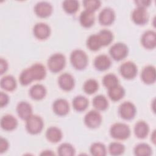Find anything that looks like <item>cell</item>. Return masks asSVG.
Masks as SVG:
<instances>
[{
	"mask_svg": "<svg viewBox=\"0 0 156 156\" xmlns=\"http://www.w3.org/2000/svg\"><path fill=\"white\" fill-rule=\"evenodd\" d=\"M112 65L110 58L105 54L98 55L94 60V66L95 68L100 71H104L108 69Z\"/></svg>",
	"mask_w": 156,
	"mask_h": 156,
	"instance_id": "cell-19",
	"label": "cell"
},
{
	"mask_svg": "<svg viewBox=\"0 0 156 156\" xmlns=\"http://www.w3.org/2000/svg\"><path fill=\"white\" fill-rule=\"evenodd\" d=\"M0 85L3 90L7 91H12L16 88V81L14 77L7 75L1 79Z\"/></svg>",
	"mask_w": 156,
	"mask_h": 156,
	"instance_id": "cell-26",
	"label": "cell"
},
{
	"mask_svg": "<svg viewBox=\"0 0 156 156\" xmlns=\"http://www.w3.org/2000/svg\"><path fill=\"white\" fill-rule=\"evenodd\" d=\"M87 46L92 51H97L102 46L98 34H92L89 36L87 40Z\"/></svg>",
	"mask_w": 156,
	"mask_h": 156,
	"instance_id": "cell-29",
	"label": "cell"
},
{
	"mask_svg": "<svg viewBox=\"0 0 156 156\" xmlns=\"http://www.w3.org/2000/svg\"><path fill=\"white\" fill-rule=\"evenodd\" d=\"M8 69V63L7 62L1 58L0 59V73L1 74H3L4 73H5L7 71V70Z\"/></svg>",
	"mask_w": 156,
	"mask_h": 156,
	"instance_id": "cell-43",
	"label": "cell"
},
{
	"mask_svg": "<svg viewBox=\"0 0 156 156\" xmlns=\"http://www.w3.org/2000/svg\"><path fill=\"white\" fill-rule=\"evenodd\" d=\"M44 122L42 118L38 115H31L27 120L26 128L28 133L32 135L40 133L43 129Z\"/></svg>",
	"mask_w": 156,
	"mask_h": 156,
	"instance_id": "cell-4",
	"label": "cell"
},
{
	"mask_svg": "<svg viewBox=\"0 0 156 156\" xmlns=\"http://www.w3.org/2000/svg\"><path fill=\"white\" fill-rule=\"evenodd\" d=\"M124 145L119 142H113L108 146V152L112 155H120L124 153Z\"/></svg>",
	"mask_w": 156,
	"mask_h": 156,
	"instance_id": "cell-37",
	"label": "cell"
},
{
	"mask_svg": "<svg viewBox=\"0 0 156 156\" xmlns=\"http://www.w3.org/2000/svg\"><path fill=\"white\" fill-rule=\"evenodd\" d=\"M70 62L72 66L77 70L84 69L88 65V56L81 49L74 50L70 55Z\"/></svg>",
	"mask_w": 156,
	"mask_h": 156,
	"instance_id": "cell-1",
	"label": "cell"
},
{
	"mask_svg": "<svg viewBox=\"0 0 156 156\" xmlns=\"http://www.w3.org/2000/svg\"><path fill=\"white\" fill-rule=\"evenodd\" d=\"M115 19V13L114 10L110 7L103 9L99 14L98 20L101 25L109 26L112 24Z\"/></svg>",
	"mask_w": 156,
	"mask_h": 156,
	"instance_id": "cell-11",
	"label": "cell"
},
{
	"mask_svg": "<svg viewBox=\"0 0 156 156\" xmlns=\"http://www.w3.org/2000/svg\"><path fill=\"white\" fill-rule=\"evenodd\" d=\"M85 125L90 129L98 127L102 122V116L96 110L89 111L84 117Z\"/></svg>",
	"mask_w": 156,
	"mask_h": 156,
	"instance_id": "cell-8",
	"label": "cell"
},
{
	"mask_svg": "<svg viewBox=\"0 0 156 156\" xmlns=\"http://www.w3.org/2000/svg\"><path fill=\"white\" fill-rule=\"evenodd\" d=\"M52 6L46 1L38 2L34 7V12L36 15L41 18L49 17L52 14Z\"/></svg>",
	"mask_w": 156,
	"mask_h": 156,
	"instance_id": "cell-9",
	"label": "cell"
},
{
	"mask_svg": "<svg viewBox=\"0 0 156 156\" xmlns=\"http://www.w3.org/2000/svg\"><path fill=\"white\" fill-rule=\"evenodd\" d=\"M141 42L143 47L147 49H154L156 46V34L154 30L144 32L141 37Z\"/></svg>",
	"mask_w": 156,
	"mask_h": 156,
	"instance_id": "cell-14",
	"label": "cell"
},
{
	"mask_svg": "<svg viewBox=\"0 0 156 156\" xmlns=\"http://www.w3.org/2000/svg\"><path fill=\"white\" fill-rule=\"evenodd\" d=\"M90 151L91 154L94 156H104L107 152L105 146L99 142L93 143L90 146Z\"/></svg>",
	"mask_w": 156,
	"mask_h": 156,
	"instance_id": "cell-32",
	"label": "cell"
},
{
	"mask_svg": "<svg viewBox=\"0 0 156 156\" xmlns=\"http://www.w3.org/2000/svg\"><path fill=\"white\" fill-rule=\"evenodd\" d=\"M41 155H54V153H53L50 150H46V151H43L42 152V153L41 154Z\"/></svg>",
	"mask_w": 156,
	"mask_h": 156,
	"instance_id": "cell-44",
	"label": "cell"
},
{
	"mask_svg": "<svg viewBox=\"0 0 156 156\" xmlns=\"http://www.w3.org/2000/svg\"><path fill=\"white\" fill-rule=\"evenodd\" d=\"M132 19L137 25H144L149 20V13L144 8L136 7L132 13Z\"/></svg>",
	"mask_w": 156,
	"mask_h": 156,
	"instance_id": "cell-10",
	"label": "cell"
},
{
	"mask_svg": "<svg viewBox=\"0 0 156 156\" xmlns=\"http://www.w3.org/2000/svg\"><path fill=\"white\" fill-rule=\"evenodd\" d=\"M49 69L54 73L61 71L66 65V58L61 53H55L50 56L48 60Z\"/></svg>",
	"mask_w": 156,
	"mask_h": 156,
	"instance_id": "cell-3",
	"label": "cell"
},
{
	"mask_svg": "<svg viewBox=\"0 0 156 156\" xmlns=\"http://www.w3.org/2000/svg\"><path fill=\"white\" fill-rule=\"evenodd\" d=\"M9 149V142L8 141L2 137L1 138L0 140V153L5 152Z\"/></svg>",
	"mask_w": 156,
	"mask_h": 156,
	"instance_id": "cell-41",
	"label": "cell"
},
{
	"mask_svg": "<svg viewBox=\"0 0 156 156\" xmlns=\"http://www.w3.org/2000/svg\"><path fill=\"white\" fill-rule=\"evenodd\" d=\"M9 101V98L8 95L4 93V92H1L0 93V105L1 107H3L5 106Z\"/></svg>",
	"mask_w": 156,
	"mask_h": 156,
	"instance_id": "cell-40",
	"label": "cell"
},
{
	"mask_svg": "<svg viewBox=\"0 0 156 156\" xmlns=\"http://www.w3.org/2000/svg\"><path fill=\"white\" fill-rule=\"evenodd\" d=\"M118 79L113 74L110 73L105 75L102 79V83L105 87L107 89L112 88L118 85Z\"/></svg>",
	"mask_w": 156,
	"mask_h": 156,
	"instance_id": "cell-36",
	"label": "cell"
},
{
	"mask_svg": "<svg viewBox=\"0 0 156 156\" xmlns=\"http://www.w3.org/2000/svg\"><path fill=\"white\" fill-rule=\"evenodd\" d=\"M119 73L124 79H132L136 76L138 68L133 62L127 61L123 63L120 66Z\"/></svg>",
	"mask_w": 156,
	"mask_h": 156,
	"instance_id": "cell-7",
	"label": "cell"
},
{
	"mask_svg": "<svg viewBox=\"0 0 156 156\" xmlns=\"http://www.w3.org/2000/svg\"><path fill=\"white\" fill-rule=\"evenodd\" d=\"M18 126V121L13 115H6L1 119V126L6 131H12L16 129Z\"/></svg>",
	"mask_w": 156,
	"mask_h": 156,
	"instance_id": "cell-20",
	"label": "cell"
},
{
	"mask_svg": "<svg viewBox=\"0 0 156 156\" xmlns=\"http://www.w3.org/2000/svg\"><path fill=\"white\" fill-rule=\"evenodd\" d=\"M46 137L51 143H56L62 140V132L58 127L52 126L47 129L46 132Z\"/></svg>",
	"mask_w": 156,
	"mask_h": 156,
	"instance_id": "cell-24",
	"label": "cell"
},
{
	"mask_svg": "<svg viewBox=\"0 0 156 156\" xmlns=\"http://www.w3.org/2000/svg\"><path fill=\"white\" fill-rule=\"evenodd\" d=\"M93 105L96 110L104 111L108 106L107 98L103 95H97L93 99Z\"/></svg>",
	"mask_w": 156,
	"mask_h": 156,
	"instance_id": "cell-28",
	"label": "cell"
},
{
	"mask_svg": "<svg viewBox=\"0 0 156 156\" xmlns=\"http://www.w3.org/2000/svg\"><path fill=\"white\" fill-rule=\"evenodd\" d=\"M108 95L113 101H118L123 98L125 95V90L120 85H117L108 89Z\"/></svg>",
	"mask_w": 156,
	"mask_h": 156,
	"instance_id": "cell-25",
	"label": "cell"
},
{
	"mask_svg": "<svg viewBox=\"0 0 156 156\" xmlns=\"http://www.w3.org/2000/svg\"><path fill=\"white\" fill-rule=\"evenodd\" d=\"M83 5L85 10L94 12L101 7V2L98 0H85L83 1Z\"/></svg>",
	"mask_w": 156,
	"mask_h": 156,
	"instance_id": "cell-38",
	"label": "cell"
},
{
	"mask_svg": "<svg viewBox=\"0 0 156 156\" xmlns=\"http://www.w3.org/2000/svg\"><path fill=\"white\" fill-rule=\"evenodd\" d=\"M58 83L60 88L66 91H69L74 88L75 82L73 76L69 73L62 74L58 79Z\"/></svg>",
	"mask_w": 156,
	"mask_h": 156,
	"instance_id": "cell-12",
	"label": "cell"
},
{
	"mask_svg": "<svg viewBox=\"0 0 156 156\" xmlns=\"http://www.w3.org/2000/svg\"><path fill=\"white\" fill-rule=\"evenodd\" d=\"M118 112L120 116L122 119L125 120H131L135 117L136 109L132 102L126 101L120 105Z\"/></svg>",
	"mask_w": 156,
	"mask_h": 156,
	"instance_id": "cell-6",
	"label": "cell"
},
{
	"mask_svg": "<svg viewBox=\"0 0 156 156\" xmlns=\"http://www.w3.org/2000/svg\"><path fill=\"white\" fill-rule=\"evenodd\" d=\"M102 46H105L110 44L113 39V33L107 29H103L98 34Z\"/></svg>",
	"mask_w": 156,
	"mask_h": 156,
	"instance_id": "cell-34",
	"label": "cell"
},
{
	"mask_svg": "<svg viewBox=\"0 0 156 156\" xmlns=\"http://www.w3.org/2000/svg\"><path fill=\"white\" fill-rule=\"evenodd\" d=\"M33 33L37 39L43 40L49 37L51 34V29L46 23H38L34 27Z\"/></svg>",
	"mask_w": 156,
	"mask_h": 156,
	"instance_id": "cell-13",
	"label": "cell"
},
{
	"mask_svg": "<svg viewBox=\"0 0 156 156\" xmlns=\"http://www.w3.org/2000/svg\"><path fill=\"white\" fill-rule=\"evenodd\" d=\"M58 154L61 156H72L75 154V149L69 143H65L60 145L58 148Z\"/></svg>",
	"mask_w": 156,
	"mask_h": 156,
	"instance_id": "cell-35",
	"label": "cell"
},
{
	"mask_svg": "<svg viewBox=\"0 0 156 156\" xmlns=\"http://www.w3.org/2000/svg\"><path fill=\"white\" fill-rule=\"evenodd\" d=\"M135 3L136 4V5L138 7H141V8L146 9V7H147L148 6L150 5L151 1H149V0H138V1H135Z\"/></svg>",
	"mask_w": 156,
	"mask_h": 156,
	"instance_id": "cell-42",
	"label": "cell"
},
{
	"mask_svg": "<svg viewBox=\"0 0 156 156\" xmlns=\"http://www.w3.org/2000/svg\"><path fill=\"white\" fill-rule=\"evenodd\" d=\"M79 21L81 26L85 28H89L91 27L95 21L94 12L86 10H83L80 15Z\"/></svg>",
	"mask_w": 156,
	"mask_h": 156,
	"instance_id": "cell-21",
	"label": "cell"
},
{
	"mask_svg": "<svg viewBox=\"0 0 156 156\" xmlns=\"http://www.w3.org/2000/svg\"><path fill=\"white\" fill-rule=\"evenodd\" d=\"M149 132V125L144 121H138L134 126V133L135 136L140 138H145Z\"/></svg>",
	"mask_w": 156,
	"mask_h": 156,
	"instance_id": "cell-23",
	"label": "cell"
},
{
	"mask_svg": "<svg viewBox=\"0 0 156 156\" xmlns=\"http://www.w3.org/2000/svg\"><path fill=\"white\" fill-rule=\"evenodd\" d=\"M134 154L137 156H149L152 154V148L146 143H140L135 147Z\"/></svg>",
	"mask_w": 156,
	"mask_h": 156,
	"instance_id": "cell-30",
	"label": "cell"
},
{
	"mask_svg": "<svg viewBox=\"0 0 156 156\" xmlns=\"http://www.w3.org/2000/svg\"><path fill=\"white\" fill-rule=\"evenodd\" d=\"M16 112L21 119L26 121L32 115V108L31 105L27 102L21 101L16 106Z\"/></svg>",
	"mask_w": 156,
	"mask_h": 156,
	"instance_id": "cell-18",
	"label": "cell"
},
{
	"mask_svg": "<svg viewBox=\"0 0 156 156\" xmlns=\"http://www.w3.org/2000/svg\"><path fill=\"white\" fill-rule=\"evenodd\" d=\"M20 82L22 85H28L30 84L32 81H34L33 79L31 77V75L30 74L29 70L28 68L24 69L21 73L20 74V77H19Z\"/></svg>",
	"mask_w": 156,
	"mask_h": 156,
	"instance_id": "cell-39",
	"label": "cell"
},
{
	"mask_svg": "<svg viewBox=\"0 0 156 156\" xmlns=\"http://www.w3.org/2000/svg\"><path fill=\"white\" fill-rule=\"evenodd\" d=\"M46 94V89L41 84H35L33 85L29 90V95L32 99L41 100L43 99Z\"/></svg>",
	"mask_w": 156,
	"mask_h": 156,
	"instance_id": "cell-22",
	"label": "cell"
},
{
	"mask_svg": "<svg viewBox=\"0 0 156 156\" xmlns=\"http://www.w3.org/2000/svg\"><path fill=\"white\" fill-rule=\"evenodd\" d=\"M129 52L128 47L123 43H116L112 45L109 49V53L111 57L116 60L120 61L125 58Z\"/></svg>",
	"mask_w": 156,
	"mask_h": 156,
	"instance_id": "cell-5",
	"label": "cell"
},
{
	"mask_svg": "<svg viewBox=\"0 0 156 156\" xmlns=\"http://www.w3.org/2000/svg\"><path fill=\"white\" fill-rule=\"evenodd\" d=\"M28 69L34 80H43L46 76V68L41 63H35Z\"/></svg>",
	"mask_w": 156,
	"mask_h": 156,
	"instance_id": "cell-16",
	"label": "cell"
},
{
	"mask_svg": "<svg viewBox=\"0 0 156 156\" xmlns=\"http://www.w3.org/2000/svg\"><path fill=\"white\" fill-rule=\"evenodd\" d=\"M88 105V100L85 96L79 95L76 96L73 100V106L77 112L85 110Z\"/></svg>",
	"mask_w": 156,
	"mask_h": 156,
	"instance_id": "cell-27",
	"label": "cell"
},
{
	"mask_svg": "<svg viewBox=\"0 0 156 156\" xmlns=\"http://www.w3.org/2000/svg\"><path fill=\"white\" fill-rule=\"evenodd\" d=\"M98 82L93 79H90L86 80L83 86V91L88 94H92L96 93L98 91Z\"/></svg>",
	"mask_w": 156,
	"mask_h": 156,
	"instance_id": "cell-33",
	"label": "cell"
},
{
	"mask_svg": "<svg viewBox=\"0 0 156 156\" xmlns=\"http://www.w3.org/2000/svg\"><path fill=\"white\" fill-rule=\"evenodd\" d=\"M54 112L58 116H65L69 111V105L68 101L65 99H58L55 100L52 105Z\"/></svg>",
	"mask_w": 156,
	"mask_h": 156,
	"instance_id": "cell-15",
	"label": "cell"
},
{
	"mask_svg": "<svg viewBox=\"0 0 156 156\" xmlns=\"http://www.w3.org/2000/svg\"><path fill=\"white\" fill-rule=\"evenodd\" d=\"M155 130H154V131H153L152 135V138H151V140H152V142H153L154 143H155Z\"/></svg>",
	"mask_w": 156,
	"mask_h": 156,
	"instance_id": "cell-45",
	"label": "cell"
},
{
	"mask_svg": "<svg viewBox=\"0 0 156 156\" xmlns=\"http://www.w3.org/2000/svg\"><path fill=\"white\" fill-rule=\"evenodd\" d=\"M63 10L68 14L75 13L79 8V3L76 0H66L63 2Z\"/></svg>",
	"mask_w": 156,
	"mask_h": 156,
	"instance_id": "cell-31",
	"label": "cell"
},
{
	"mask_svg": "<svg viewBox=\"0 0 156 156\" xmlns=\"http://www.w3.org/2000/svg\"><path fill=\"white\" fill-rule=\"evenodd\" d=\"M110 133L112 138L124 140L127 139L130 135V129L127 124L121 122L113 124L110 129Z\"/></svg>",
	"mask_w": 156,
	"mask_h": 156,
	"instance_id": "cell-2",
	"label": "cell"
},
{
	"mask_svg": "<svg viewBox=\"0 0 156 156\" xmlns=\"http://www.w3.org/2000/svg\"><path fill=\"white\" fill-rule=\"evenodd\" d=\"M141 79L146 84H152L156 79V71L154 66L148 65L145 66L141 71Z\"/></svg>",
	"mask_w": 156,
	"mask_h": 156,
	"instance_id": "cell-17",
	"label": "cell"
}]
</instances>
